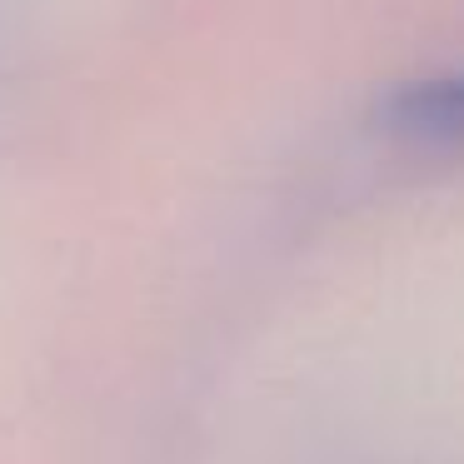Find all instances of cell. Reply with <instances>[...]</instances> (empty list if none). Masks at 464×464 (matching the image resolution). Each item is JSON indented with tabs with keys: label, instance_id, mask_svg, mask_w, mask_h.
Segmentation results:
<instances>
[{
	"label": "cell",
	"instance_id": "6da1fadb",
	"mask_svg": "<svg viewBox=\"0 0 464 464\" xmlns=\"http://www.w3.org/2000/svg\"><path fill=\"white\" fill-rule=\"evenodd\" d=\"M374 125L414 150L464 155V71L420 75L374 101Z\"/></svg>",
	"mask_w": 464,
	"mask_h": 464
}]
</instances>
